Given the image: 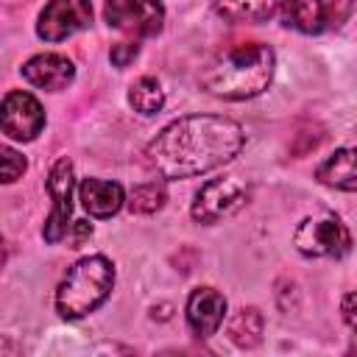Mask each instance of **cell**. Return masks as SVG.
I'll return each instance as SVG.
<instances>
[{"mask_svg":"<svg viewBox=\"0 0 357 357\" xmlns=\"http://www.w3.org/2000/svg\"><path fill=\"white\" fill-rule=\"evenodd\" d=\"M245 145L237 120L220 114H187L165 126L145 148V165L162 178H190L231 162Z\"/></svg>","mask_w":357,"mask_h":357,"instance_id":"obj_1","label":"cell"},{"mask_svg":"<svg viewBox=\"0 0 357 357\" xmlns=\"http://www.w3.org/2000/svg\"><path fill=\"white\" fill-rule=\"evenodd\" d=\"M86 234H92V226H89L86 220H75V248L81 245V240H84Z\"/></svg>","mask_w":357,"mask_h":357,"instance_id":"obj_22","label":"cell"},{"mask_svg":"<svg viewBox=\"0 0 357 357\" xmlns=\"http://www.w3.org/2000/svg\"><path fill=\"white\" fill-rule=\"evenodd\" d=\"M315 178L326 187L357 192V148H340L326 162L318 165Z\"/></svg>","mask_w":357,"mask_h":357,"instance_id":"obj_14","label":"cell"},{"mask_svg":"<svg viewBox=\"0 0 357 357\" xmlns=\"http://www.w3.org/2000/svg\"><path fill=\"white\" fill-rule=\"evenodd\" d=\"M103 17L109 28L142 39L162 31L165 8L159 0H103Z\"/></svg>","mask_w":357,"mask_h":357,"instance_id":"obj_6","label":"cell"},{"mask_svg":"<svg viewBox=\"0 0 357 357\" xmlns=\"http://www.w3.org/2000/svg\"><path fill=\"white\" fill-rule=\"evenodd\" d=\"M92 22V6L89 0H47V6L39 14L36 33L45 42H61Z\"/></svg>","mask_w":357,"mask_h":357,"instance_id":"obj_8","label":"cell"},{"mask_svg":"<svg viewBox=\"0 0 357 357\" xmlns=\"http://www.w3.org/2000/svg\"><path fill=\"white\" fill-rule=\"evenodd\" d=\"M128 103L134 106V112H139V114H156L159 109H162V103H165V92H162V86H159V81L156 78H139V81H134L131 84V89H128Z\"/></svg>","mask_w":357,"mask_h":357,"instance_id":"obj_17","label":"cell"},{"mask_svg":"<svg viewBox=\"0 0 357 357\" xmlns=\"http://www.w3.org/2000/svg\"><path fill=\"white\" fill-rule=\"evenodd\" d=\"M112 284H114V265L103 254L78 259L56 290L59 315L67 321H75L95 312L109 298Z\"/></svg>","mask_w":357,"mask_h":357,"instance_id":"obj_3","label":"cell"},{"mask_svg":"<svg viewBox=\"0 0 357 357\" xmlns=\"http://www.w3.org/2000/svg\"><path fill=\"white\" fill-rule=\"evenodd\" d=\"M137 53H139V45H137V42H120V45L112 47V61H114L117 67H126Z\"/></svg>","mask_w":357,"mask_h":357,"instance_id":"obj_20","label":"cell"},{"mask_svg":"<svg viewBox=\"0 0 357 357\" xmlns=\"http://www.w3.org/2000/svg\"><path fill=\"white\" fill-rule=\"evenodd\" d=\"M226 315V298L215 287H195L187 298V326L195 337H212Z\"/></svg>","mask_w":357,"mask_h":357,"instance_id":"obj_11","label":"cell"},{"mask_svg":"<svg viewBox=\"0 0 357 357\" xmlns=\"http://www.w3.org/2000/svg\"><path fill=\"white\" fill-rule=\"evenodd\" d=\"M271 78L273 50L265 42H237L206 61L201 73V86L223 100H248L265 92Z\"/></svg>","mask_w":357,"mask_h":357,"instance_id":"obj_2","label":"cell"},{"mask_svg":"<svg viewBox=\"0 0 357 357\" xmlns=\"http://www.w3.org/2000/svg\"><path fill=\"white\" fill-rule=\"evenodd\" d=\"M251 198V187L240 176H220L206 181L192 201V218L198 223H218L223 218H231L237 209L245 206Z\"/></svg>","mask_w":357,"mask_h":357,"instance_id":"obj_4","label":"cell"},{"mask_svg":"<svg viewBox=\"0 0 357 357\" xmlns=\"http://www.w3.org/2000/svg\"><path fill=\"white\" fill-rule=\"evenodd\" d=\"M0 114H3V134L8 139H17V142H28L45 128L42 103L31 92H22V89L6 92Z\"/></svg>","mask_w":357,"mask_h":357,"instance_id":"obj_10","label":"cell"},{"mask_svg":"<svg viewBox=\"0 0 357 357\" xmlns=\"http://www.w3.org/2000/svg\"><path fill=\"white\" fill-rule=\"evenodd\" d=\"M167 201V190L162 181H145V184H137L131 190V198H128V209L137 212V215H151L156 209H162Z\"/></svg>","mask_w":357,"mask_h":357,"instance_id":"obj_18","label":"cell"},{"mask_svg":"<svg viewBox=\"0 0 357 357\" xmlns=\"http://www.w3.org/2000/svg\"><path fill=\"white\" fill-rule=\"evenodd\" d=\"M22 78L39 89H64L75 78V67L61 53H39L22 64Z\"/></svg>","mask_w":357,"mask_h":357,"instance_id":"obj_12","label":"cell"},{"mask_svg":"<svg viewBox=\"0 0 357 357\" xmlns=\"http://www.w3.org/2000/svg\"><path fill=\"white\" fill-rule=\"evenodd\" d=\"M47 192L53 198V209L47 215V223L42 229V237L47 243H59L70 229V212H73V162L59 159L47 173Z\"/></svg>","mask_w":357,"mask_h":357,"instance_id":"obj_9","label":"cell"},{"mask_svg":"<svg viewBox=\"0 0 357 357\" xmlns=\"http://www.w3.org/2000/svg\"><path fill=\"white\" fill-rule=\"evenodd\" d=\"M78 198L84 204V209L95 218H112L123 201H126V192L117 181H103V178H84L78 184Z\"/></svg>","mask_w":357,"mask_h":357,"instance_id":"obj_13","label":"cell"},{"mask_svg":"<svg viewBox=\"0 0 357 357\" xmlns=\"http://www.w3.org/2000/svg\"><path fill=\"white\" fill-rule=\"evenodd\" d=\"M284 25L301 33H321L326 28L340 25L351 14V0H287Z\"/></svg>","mask_w":357,"mask_h":357,"instance_id":"obj_7","label":"cell"},{"mask_svg":"<svg viewBox=\"0 0 357 357\" xmlns=\"http://www.w3.org/2000/svg\"><path fill=\"white\" fill-rule=\"evenodd\" d=\"M293 245H296L304 257H332V259H340V257H346L349 248H351V234H349V229H346L337 218H332V215L307 218V220H301V226L296 229Z\"/></svg>","mask_w":357,"mask_h":357,"instance_id":"obj_5","label":"cell"},{"mask_svg":"<svg viewBox=\"0 0 357 357\" xmlns=\"http://www.w3.org/2000/svg\"><path fill=\"white\" fill-rule=\"evenodd\" d=\"M343 318H346V324L357 332V293H349L346 298H343Z\"/></svg>","mask_w":357,"mask_h":357,"instance_id":"obj_21","label":"cell"},{"mask_svg":"<svg viewBox=\"0 0 357 357\" xmlns=\"http://www.w3.org/2000/svg\"><path fill=\"white\" fill-rule=\"evenodd\" d=\"M262 329H265V318L257 307H243L231 321H229V337L243 346V349H254L262 340Z\"/></svg>","mask_w":357,"mask_h":357,"instance_id":"obj_16","label":"cell"},{"mask_svg":"<svg viewBox=\"0 0 357 357\" xmlns=\"http://www.w3.org/2000/svg\"><path fill=\"white\" fill-rule=\"evenodd\" d=\"M287 0H215V14L226 22H265L284 8Z\"/></svg>","mask_w":357,"mask_h":357,"instance_id":"obj_15","label":"cell"},{"mask_svg":"<svg viewBox=\"0 0 357 357\" xmlns=\"http://www.w3.org/2000/svg\"><path fill=\"white\" fill-rule=\"evenodd\" d=\"M22 173H25V156L6 145V148H3V181L11 184V181H17Z\"/></svg>","mask_w":357,"mask_h":357,"instance_id":"obj_19","label":"cell"}]
</instances>
